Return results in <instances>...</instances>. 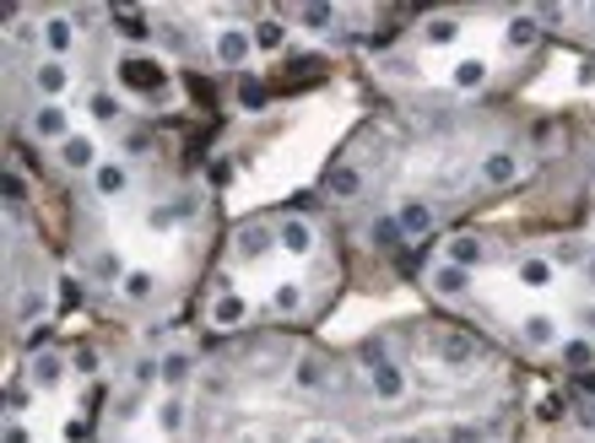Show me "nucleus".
<instances>
[{"label":"nucleus","instance_id":"f257e3e1","mask_svg":"<svg viewBox=\"0 0 595 443\" xmlns=\"http://www.w3.org/2000/svg\"><path fill=\"white\" fill-rule=\"evenodd\" d=\"M201 373V358L190 346H158V390L163 395H184Z\"/></svg>","mask_w":595,"mask_h":443},{"label":"nucleus","instance_id":"f03ea898","mask_svg":"<svg viewBox=\"0 0 595 443\" xmlns=\"http://www.w3.org/2000/svg\"><path fill=\"white\" fill-rule=\"evenodd\" d=\"M250 60H255V33H250V22H228V28L212 39V66L216 71H244Z\"/></svg>","mask_w":595,"mask_h":443},{"label":"nucleus","instance_id":"7ed1b4c3","mask_svg":"<svg viewBox=\"0 0 595 443\" xmlns=\"http://www.w3.org/2000/svg\"><path fill=\"white\" fill-rule=\"evenodd\" d=\"M320 195L336 205H357L369 195V173H363L357 162H331V168L320 173Z\"/></svg>","mask_w":595,"mask_h":443},{"label":"nucleus","instance_id":"20e7f679","mask_svg":"<svg viewBox=\"0 0 595 443\" xmlns=\"http://www.w3.org/2000/svg\"><path fill=\"white\" fill-rule=\"evenodd\" d=\"M363 390H369V401L374 405H401L406 395H412V368L406 363H380L374 373H363Z\"/></svg>","mask_w":595,"mask_h":443},{"label":"nucleus","instance_id":"39448f33","mask_svg":"<svg viewBox=\"0 0 595 443\" xmlns=\"http://www.w3.org/2000/svg\"><path fill=\"white\" fill-rule=\"evenodd\" d=\"M77 43H82V28L71 22V11H49V17L39 22L43 60H71V54H77Z\"/></svg>","mask_w":595,"mask_h":443},{"label":"nucleus","instance_id":"423d86ee","mask_svg":"<svg viewBox=\"0 0 595 443\" xmlns=\"http://www.w3.org/2000/svg\"><path fill=\"white\" fill-rule=\"evenodd\" d=\"M54 162H60L65 173L92 179V173L103 168V147H98V135H92V130H77L71 141H60V147H54Z\"/></svg>","mask_w":595,"mask_h":443},{"label":"nucleus","instance_id":"0eeeda50","mask_svg":"<svg viewBox=\"0 0 595 443\" xmlns=\"http://www.w3.org/2000/svg\"><path fill=\"white\" fill-rule=\"evenodd\" d=\"M395 222H401L406 243L417 249V243H427L433 233H438V205L427 201V195H406V201L395 205Z\"/></svg>","mask_w":595,"mask_h":443},{"label":"nucleus","instance_id":"6e6552de","mask_svg":"<svg viewBox=\"0 0 595 443\" xmlns=\"http://www.w3.org/2000/svg\"><path fill=\"white\" fill-rule=\"evenodd\" d=\"M288 384H293L298 395H320V390L331 384V358H325L320 346H303L293 363H288Z\"/></svg>","mask_w":595,"mask_h":443},{"label":"nucleus","instance_id":"1a4fd4ad","mask_svg":"<svg viewBox=\"0 0 595 443\" xmlns=\"http://www.w3.org/2000/svg\"><path fill=\"white\" fill-rule=\"evenodd\" d=\"M276 243H282V254H293V260H314L320 228H314L303 211H288V217H276Z\"/></svg>","mask_w":595,"mask_h":443},{"label":"nucleus","instance_id":"9d476101","mask_svg":"<svg viewBox=\"0 0 595 443\" xmlns=\"http://www.w3.org/2000/svg\"><path fill=\"white\" fill-rule=\"evenodd\" d=\"M82 276L92 286H125V276H130V265H125V254L120 249H109V243H98V249H87L82 254Z\"/></svg>","mask_w":595,"mask_h":443},{"label":"nucleus","instance_id":"9b49d317","mask_svg":"<svg viewBox=\"0 0 595 443\" xmlns=\"http://www.w3.org/2000/svg\"><path fill=\"white\" fill-rule=\"evenodd\" d=\"M476 184H482V190H514V184H520V152H514V147L482 152V162H476Z\"/></svg>","mask_w":595,"mask_h":443},{"label":"nucleus","instance_id":"f8f14e48","mask_svg":"<svg viewBox=\"0 0 595 443\" xmlns=\"http://www.w3.org/2000/svg\"><path fill=\"white\" fill-rule=\"evenodd\" d=\"M276 17L288 22V28H303V33H336L341 28V6H325V0H314V6H276Z\"/></svg>","mask_w":595,"mask_h":443},{"label":"nucleus","instance_id":"ddd939ff","mask_svg":"<svg viewBox=\"0 0 595 443\" xmlns=\"http://www.w3.org/2000/svg\"><path fill=\"white\" fill-rule=\"evenodd\" d=\"M233 249H239V260H265L271 249H282V243H276V222L244 217V222L233 228Z\"/></svg>","mask_w":595,"mask_h":443},{"label":"nucleus","instance_id":"4468645a","mask_svg":"<svg viewBox=\"0 0 595 443\" xmlns=\"http://www.w3.org/2000/svg\"><path fill=\"white\" fill-rule=\"evenodd\" d=\"M120 77H125L141 98H169V71H163L158 60H147V54H125V60H120Z\"/></svg>","mask_w":595,"mask_h":443},{"label":"nucleus","instance_id":"2eb2a0df","mask_svg":"<svg viewBox=\"0 0 595 443\" xmlns=\"http://www.w3.org/2000/svg\"><path fill=\"white\" fill-rule=\"evenodd\" d=\"M206 324L212 330H244L250 324V298L239 286H216V298L206 303Z\"/></svg>","mask_w":595,"mask_h":443},{"label":"nucleus","instance_id":"dca6fc26","mask_svg":"<svg viewBox=\"0 0 595 443\" xmlns=\"http://www.w3.org/2000/svg\"><path fill=\"white\" fill-rule=\"evenodd\" d=\"M28 130H33V141H49V147H60V141H71V135H77V124H71V109H65V103H39V109L28 114Z\"/></svg>","mask_w":595,"mask_h":443},{"label":"nucleus","instance_id":"f3484780","mask_svg":"<svg viewBox=\"0 0 595 443\" xmlns=\"http://www.w3.org/2000/svg\"><path fill=\"white\" fill-rule=\"evenodd\" d=\"M33 92H39L43 103H65V92H71V60H33Z\"/></svg>","mask_w":595,"mask_h":443},{"label":"nucleus","instance_id":"a211bd4d","mask_svg":"<svg viewBox=\"0 0 595 443\" xmlns=\"http://www.w3.org/2000/svg\"><path fill=\"white\" fill-rule=\"evenodd\" d=\"M87 184H92V195H98V201H125L130 184H135V173H130L125 158H103V168H98Z\"/></svg>","mask_w":595,"mask_h":443},{"label":"nucleus","instance_id":"6ab92c4d","mask_svg":"<svg viewBox=\"0 0 595 443\" xmlns=\"http://www.w3.org/2000/svg\"><path fill=\"white\" fill-rule=\"evenodd\" d=\"M542 39H547V28H542L536 11H510V17H504V43H510L514 54H531Z\"/></svg>","mask_w":595,"mask_h":443},{"label":"nucleus","instance_id":"aec40b11","mask_svg":"<svg viewBox=\"0 0 595 443\" xmlns=\"http://www.w3.org/2000/svg\"><path fill=\"white\" fill-rule=\"evenodd\" d=\"M487 254H493V249H487L482 233H450L438 260H450V265H461V271H476V265H487Z\"/></svg>","mask_w":595,"mask_h":443},{"label":"nucleus","instance_id":"412c9836","mask_svg":"<svg viewBox=\"0 0 595 443\" xmlns=\"http://www.w3.org/2000/svg\"><path fill=\"white\" fill-rule=\"evenodd\" d=\"M427 292L444 298V303H455V298H466L471 292V271L450 265V260H433V265H427Z\"/></svg>","mask_w":595,"mask_h":443},{"label":"nucleus","instance_id":"4be33fe9","mask_svg":"<svg viewBox=\"0 0 595 443\" xmlns=\"http://www.w3.org/2000/svg\"><path fill=\"white\" fill-rule=\"evenodd\" d=\"M71 379V352H43V358H28V384L33 390H54V384H65Z\"/></svg>","mask_w":595,"mask_h":443},{"label":"nucleus","instance_id":"5701e85b","mask_svg":"<svg viewBox=\"0 0 595 443\" xmlns=\"http://www.w3.org/2000/svg\"><path fill=\"white\" fill-rule=\"evenodd\" d=\"M514 282L525 286V292H547L557 282V260L553 254H520L514 260Z\"/></svg>","mask_w":595,"mask_h":443},{"label":"nucleus","instance_id":"b1692460","mask_svg":"<svg viewBox=\"0 0 595 443\" xmlns=\"http://www.w3.org/2000/svg\"><path fill=\"white\" fill-rule=\"evenodd\" d=\"M433 352H438V363H444V368H471L476 358H482V341H476V335H466V330H444Z\"/></svg>","mask_w":595,"mask_h":443},{"label":"nucleus","instance_id":"393cba45","mask_svg":"<svg viewBox=\"0 0 595 443\" xmlns=\"http://www.w3.org/2000/svg\"><path fill=\"white\" fill-rule=\"evenodd\" d=\"M87 303H92V282H87L82 271H60L54 276V309L60 314H82Z\"/></svg>","mask_w":595,"mask_h":443},{"label":"nucleus","instance_id":"a878e982","mask_svg":"<svg viewBox=\"0 0 595 443\" xmlns=\"http://www.w3.org/2000/svg\"><path fill=\"white\" fill-rule=\"evenodd\" d=\"M520 341H525V346H536V352H557V346H563V324H557L553 314H542V309H536V314H525V320H520Z\"/></svg>","mask_w":595,"mask_h":443},{"label":"nucleus","instance_id":"bb28decb","mask_svg":"<svg viewBox=\"0 0 595 443\" xmlns=\"http://www.w3.org/2000/svg\"><path fill=\"white\" fill-rule=\"evenodd\" d=\"M455 39H461V17L455 11H427L417 22V43H427V49H450Z\"/></svg>","mask_w":595,"mask_h":443},{"label":"nucleus","instance_id":"cd10ccee","mask_svg":"<svg viewBox=\"0 0 595 443\" xmlns=\"http://www.w3.org/2000/svg\"><path fill=\"white\" fill-rule=\"evenodd\" d=\"M152 422H158L163 439H179L190 427V395H163V401L152 405Z\"/></svg>","mask_w":595,"mask_h":443},{"label":"nucleus","instance_id":"c85d7f7f","mask_svg":"<svg viewBox=\"0 0 595 443\" xmlns=\"http://www.w3.org/2000/svg\"><path fill=\"white\" fill-rule=\"evenodd\" d=\"M54 309V298L43 286H28V292H11V324H43V314Z\"/></svg>","mask_w":595,"mask_h":443},{"label":"nucleus","instance_id":"c756f323","mask_svg":"<svg viewBox=\"0 0 595 443\" xmlns=\"http://www.w3.org/2000/svg\"><path fill=\"white\" fill-rule=\"evenodd\" d=\"M450 81H455V92H482V87L493 81V60H482V54H466V60H455Z\"/></svg>","mask_w":595,"mask_h":443},{"label":"nucleus","instance_id":"7c9ffc66","mask_svg":"<svg viewBox=\"0 0 595 443\" xmlns=\"http://www.w3.org/2000/svg\"><path fill=\"white\" fill-rule=\"evenodd\" d=\"M250 33H255V49H265V54H276V49H288V39H293V28L276 17V11H265V17H255L250 22Z\"/></svg>","mask_w":595,"mask_h":443},{"label":"nucleus","instance_id":"2f4dec72","mask_svg":"<svg viewBox=\"0 0 595 443\" xmlns=\"http://www.w3.org/2000/svg\"><path fill=\"white\" fill-rule=\"evenodd\" d=\"M87 120H92V124H120V120H125V103H120V92H109V87H92V92H87Z\"/></svg>","mask_w":595,"mask_h":443},{"label":"nucleus","instance_id":"473e14b6","mask_svg":"<svg viewBox=\"0 0 595 443\" xmlns=\"http://www.w3.org/2000/svg\"><path fill=\"white\" fill-rule=\"evenodd\" d=\"M557 363L568 368V379H574V373H585V368H595V341H591V335H563Z\"/></svg>","mask_w":595,"mask_h":443},{"label":"nucleus","instance_id":"72a5a7b5","mask_svg":"<svg viewBox=\"0 0 595 443\" xmlns=\"http://www.w3.org/2000/svg\"><path fill=\"white\" fill-rule=\"evenodd\" d=\"M120 158H125V162H135V158H158V135H152V130H141V124L120 130Z\"/></svg>","mask_w":595,"mask_h":443},{"label":"nucleus","instance_id":"f704fd0d","mask_svg":"<svg viewBox=\"0 0 595 443\" xmlns=\"http://www.w3.org/2000/svg\"><path fill=\"white\" fill-rule=\"evenodd\" d=\"M141 411H147V390L125 384V390H120V401L109 405V422H114V427H125V422H135Z\"/></svg>","mask_w":595,"mask_h":443},{"label":"nucleus","instance_id":"c9c22d12","mask_svg":"<svg viewBox=\"0 0 595 443\" xmlns=\"http://www.w3.org/2000/svg\"><path fill=\"white\" fill-rule=\"evenodd\" d=\"M152 298H158V276H152V271H130L125 286H120V303H135V309H141V303H152Z\"/></svg>","mask_w":595,"mask_h":443},{"label":"nucleus","instance_id":"e433bc0d","mask_svg":"<svg viewBox=\"0 0 595 443\" xmlns=\"http://www.w3.org/2000/svg\"><path fill=\"white\" fill-rule=\"evenodd\" d=\"M271 314H276V320H298V314H303V286L298 282L276 286V292H271Z\"/></svg>","mask_w":595,"mask_h":443},{"label":"nucleus","instance_id":"4c0bfd02","mask_svg":"<svg viewBox=\"0 0 595 443\" xmlns=\"http://www.w3.org/2000/svg\"><path fill=\"white\" fill-rule=\"evenodd\" d=\"M233 98H239V109H250V114H260V109L271 103V87H265L260 77H244V81H239V92H233Z\"/></svg>","mask_w":595,"mask_h":443},{"label":"nucleus","instance_id":"58836bf2","mask_svg":"<svg viewBox=\"0 0 595 443\" xmlns=\"http://www.w3.org/2000/svg\"><path fill=\"white\" fill-rule=\"evenodd\" d=\"M28 411H33V384H28V379H22V384H6V416L22 422Z\"/></svg>","mask_w":595,"mask_h":443},{"label":"nucleus","instance_id":"ea45409f","mask_svg":"<svg viewBox=\"0 0 595 443\" xmlns=\"http://www.w3.org/2000/svg\"><path fill=\"white\" fill-rule=\"evenodd\" d=\"M444 443H493V433H487V422H455V427H444Z\"/></svg>","mask_w":595,"mask_h":443},{"label":"nucleus","instance_id":"a19ab883","mask_svg":"<svg viewBox=\"0 0 595 443\" xmlns=\"http://www.w3.org/2000/svg\"><path fill=\"white\" fill-rule=\"evenodd\" d=\"M98 368H103V352H98V346H71V373L98 379Z\"/></svg>","mask_w":595,"mask_h":443},{"label":"nucleus","instance_id":"79ce46f5","mask_svg":"<svg viewBox=\"0 0 595 443\" xmlns=\"http://www.w3.org/2000/svg\"><path fill=\"white\" fill-rule=\"evenodd\" d=\"M60 439H65V443H98V433H92V416H65Z\"/></svg>","mask_w":595,"mask_h":443},{"label":"nucleus","instance_id":"37998d69","mask_svg":"<svg viewBox=\"0 0 595 443\" xmlns=\"http://www.w3.org/2000/svg\"><path fill=\"white\" fill-rule=\"evenodd\" d=\"M568 401H579V405L595 401V368H585V373H574V379H568Z\"/></svg>","mask_w":595,"mask_h":443},{"label":"nucleus","instance_id":"c03bdc74","mask_svg":"<svg viewBox=\"0 0 595 443\" xmlns=\"http://www.w3.org/2000/svg\"><path fill=\"white\" fill-rule=\"evenodd\" d=\"M568 416V395H542L536 401V422H563Z\"/></svg>","mask_w":595,"mask_h":443},{"label":"nucleus","instance_id":"a18cd8bd","mask_svg":"<svg viewBox=\"0 0 595 443\" xmlns=\"http://www.w3.org/2000/svg\"><path fill=\"white\" fill-rule=\"evenodd\" d=\"M0 443H33V427H28V422H17V416H6V427H0Z\"/></svg>","mask_w":595,"mask_h":443},{"label":"nucleus","instance_id":"49530a36","mask_svg":"<svg viewBox=\"0 0 595 443\" xmlns=\"http://www.w3.org/2000/svg\"><path fill=\"white\" fill-rule=\"evenodd\" d=\"M206 179H212L216 190H222V184H228V179H233V162H228V158H216L212 168H206Z\"/></svg>","mask_w":595,"mask_h":443},{"label":"nucleus","instance_id":"de8ad7c7","mask_svg":"<svg viewBox=\"0 0 595 443\" xmlns=\"http://www.w3.org/2000/svg\"><path fill=\"white\" fill-rule=\"evenodd\" d=\"M298 443H336V439H331V433H303Z\"/></svg>","mask_w":595,"mask_h":443},{"label":"nucleus","instance_id":"09e8293b","mask_svg":"<svg viewBox=\"0 0 595 443\" xmlns=\"http://www.w3.org/2000/svg\"><path fill=\"white\" fill-rule=\"evenodd\" d=\"M395 443H433V439H427V433H401Z\"/></svg>","mask_w":595,"mask_h":443},{"label":"nucleus","instance_id":"8fccbe9b","mask_svg":"<svg viewBox=\"0 0 595 443\" xmlns=\"http://www.w3.org/2000/svg\"><path fill=\"white\" fill-rule=\"evenodd\" d=\"M585 282L595 286V249H591V260H585Z\"/></svg>","mask_w":595,"mask_h":443}]
</instances>
